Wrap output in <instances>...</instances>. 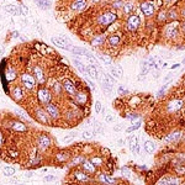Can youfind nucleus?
<instances>
[{
    "label": "nucleus",
    "mask_w": 185,
    "mask_h": 185,
    "mask_svg": "<svg viewBox=\"0 0 185 185\" xmlns=\"http://www.w3.org/2000/svg\"><path fill=\"white\" fill-rule=\"evenodd\" d=\"M181 105H183V101L181 100H175V101H172V102H169L168 105V110L170 112H173V111H177L181 107Z\"/></svg>",
    "instance_id": "6e6552de"
},
{
    "label": "nucleus",
    "mask_w": 185,
    "mask_h": 185,
    "mask_svg": "<svg viewBox=\"0 0 185 185\" xmlns=\"http://www.w3.org/2000/svg\"><path fill=\"white\" fill-rule=\"evenodd\" d=\"M74 64L76 65V68L79 69V70H80L81 73H86V67H85L84 64H83V63H81V62H79V60L78 59H74Z\"/></svg>",
    "instance_id": "393cba45"
},
{
    "label": "nucleus",
    "mask_w": 185,
    "mask_h": 185,
    "mask_svg": "<svg viewBox=\"0 0 185 185\" xmlns=\"http://www.w3.org/2000/svg\"><path fill=\"white\" fill-rule=\"evenodd\" d=\"M1 52H3V44L0 43V54H1Z\"/></svg>",
    "instance_id": "864d4df0"
},
{
    "label": "nucleus",
    "mask_w": 185,
    "mask_h": 185,
    "mask_svg": "<svg viewBox=\"0 0 185 185\" xmlns=\"http://www.w3.org/2000/svg\"><path fill=\"white\" fill-rule=\"evenodd\" d=\"M145 149L147 153H153L154 149H156V145H154L152 141H147L145 143Z\"/></svg>",
    "instance_id": "6ab92c4d"
},
{
    "label": "nucleus",
    "mask_w": 185,
    "mask_h": 185,
    "mask_svg": "<svg viewBox=\"0 0 185 185\" xmlns=\"http://www.w3.org/2000/svg\"><path fill=\"white\" fill-rule=\"evenodd\" d=\"M105 121H106V122H112V121H114V116H112V115H107V116L105 117Z\"/></svg>",
    "instance_id": "79ce46f5"
},
{
    "label": "nucleus",
    "mask_w": 185,
    "mask_h": 185,
    "mask_svg": "<svg viewBox=\"0 0 185 185\" xmlns=\"http://www.w3.org/2000/svg\"><path fill=\"white\" fill-rule=\"evenodd\" d=\"M15 174V169L11 168V167H5L4 168V175L5 177H11Z\"/></svg>",
    "instance_id": "c85d7f7f"
},
{
    "label": "nucleus",
    "mask_w": 185,
    "mask_h": 185,
    "mask_svg": "<svg viewBox=\"0 0 185 185\" xmlns=\"http://www.w3.org/2000/svg\"><path fill=\"white\" fill-rule=\"evenodd\" d=\"M33 73H35V75H36L37 80L40 81V83H43V81H44V75H43L42 69H41L40 67H35V68H33Z\"/></svg>",
    "instance_id": "4468645a"
},
{
    "label": "nucleus",
    "mask_w": 185,
    "mask_h": 185,
    "mask_svg": "<svg viewBox=\"0 0 185 185\" xmlns=\"http://www.w3.org/2000/svg\"><path fill=\"white\" fill-rule=\"evenodd\" d=\"M38 97H40V100L44 104H48L49 100H51V94H49L48 90H46V89H41L40 91H38Z\"/></svg>",
    "instance_id": "39448f33"
},
{
    "label": "nucleus",
    "mask_w": 185,
    "mask_h": 185,
    "mask_svg": "<svg viewBox=\"0 0 185 185\" xmlns=\"http://www.w3.org/2000/svg\"><path fill=\"white\" fill-rule=\"evenodd\" d=\"M85 57H86V59L90 62V63H92V64H96L97 65V60H96V58L92 56V54H90L89 52H86L85 53Z\"/></svg>",
    "instance_id": "c756f323"
},
{
    "label": "nucleus",
    "mask_w": 185,
    "mask_h": 185,
    "mask_svg": "<svg viewBox=\"0 0 185 185\" xmlns=\"http://www.w3.org/2000/svg\"><path fill=\"white\" fill-rule=\"evenodd\" d=\"M92 135H94V132H92V131H84V133H83V137H84V138H91Z\"/></svg>",
    "instance_id": "ea45409f"
},
{
    "label": "nucleus",
    "mask_w": 185,
    "mask_h": 185,
    "mask_svg": "<svg viewBox=\"0 0 185 185\" xmlns=\"http://www.w3.org/2000/svg\"><path fill=\"white\" fill-rule=\"evenodd\" d=\"M21 80L24 83L25 88L27 89H32L33 85H35V78L32 75H30V74H22L21 75Z\"/></svg>",
    "instance_id": "f03ea898"
},
{
    "label": "nucleus",
    "mask_w": 185,
    "mask_h": 185,
    "mask_svg": "<svg viewBox=\"0 0 185 185\" xmlns=\"http://www.w3.org/2000/svg\"><path fill=\"white\" fill-rule=\"evenodd\" d=\"M76 101H78V102H80V104L85 102V101H86V95H85V94H83V92L78 94V95H76Z\"/></svg>",
    "instance_id": "2f4dec72"
},
{
    "label": "nucleus",
    "mask_w": 185,
    "mask_h": 185,
    "mask_svg": "<svg viewBox=\"0 0 185 185\" xmlns=\"http://www.w3.org/2000/svg\"><path fill=\"white\" fill-rule=\"evenodd\" d=\"M53 90H54V91H57V92H59L60 91V88H59V84H54L53 85Z\"/></svg>",
    "instance_id": "a18cd8bd"
},
{
    "label": "nucleus",
    "mask_w": 185,
    "mask_h": 185,
    "mask_svg": "<svg viewBox=\"0 0 185 185\" xmlns=\"http://www.w3.org/2000/svg\"><path fill=\"white\" fill-rule=\"evenodd\" d=\"M83 167H84V169L88 172V173L95 172V165L92 164L90 161H83Z\"/></svg>",
    "instance_id": "dca6fc26"
},
{
    "label": "nucleus",
    "mask_w": 185,
    "mask_h": 185,
    "mask_svg": "<svg viewBox=\"0 0 185 185\" xmlns=\"http://www.w3.org/2000/svg\"><path fill=\"white\" fill-rule=\"evenodd\" d=\"M122 172H124V173H126V175H130V172H129V169H127V168H125V167H124V168H122Z\"/></svg>",
    "instance_id": "09e8293b"
},
{
    "label": "nucleus",
    "mask_w": 185,
    "mask_h": 185,
    "mask_svg": "<svg viewBox=\"0 0 185 185\" xmlns=\"http://www.w3.org/2000/svg\"><path fill=\"white\" fill-rule=\"evenodd\" d=\"M127 119H129V120H137V119H138V115H137V114H130V115H127Z\"/></svg>",
    "instance_id": "a19ab883"
},
{
    "label": "nucleus",
    "mask_w": 185,
    "mask_h": 185,
    "mask_svg": "<svg viewBox=\"0 0 185 185\" xmlns=\"http://www.w3.org/2000/svg\"><path fill=\"white\" fill-rule=\"evenodd\" d=\"M12 95H14V97H15L16 100H20L21 97H22V91H21V89L19 88V86H16V88L12 90Z\"/></svg>",
    "instance_id": "b1692460"
},
{
    "label": "nucleus",
    "mask_w": 185,
    "mask_h": 185,
    "mask_svg": "<svg viewBox=\"0 0 185 185\" xmlns=\"http://www.w3.org/2000/svg\"><path fill=\"white\" fill-rule=\"evenodd\" d=\"M36 116H37V119H38L41 122H43V124H47V122H48V117H47V115H46V111H44V110L37 109L36 110Z\"/></svg>",
    "instance_id": "9d476101"
},
{
    "label": "nucleus",
    "mask_w": 185,
    "mask_h": 185,
    "mask_svg": "<svg viewBox=\"0 0 185 185\" xmlns=\"http://www.w3.org/2000/svg\"><path fill=\"white\" fill-rule=\"evenodd\" d=\"M56 178L53 177V175H48V177H44V181H52V180H54Z\"/></svg>",
    "instance_id": "37998d69"
},
{
    "label": "nucleus",
    "mask_w": 185,
    "mask_h": 185,
    "mask_svg": "<svg viewBox=\"0 0 185 185\" xmlns=\"http://www.w3.org/2000/svg\"><path fill=\"white\" fill-rule=\"evenodd\" d=\"M180 137V132H174V133H170L167 138H165V142H173V141H177L178 138Z\"/></svg>",
    "instance_id": "4be33fe9"
},
{
    "label": "nucleus",
    "mask_w": 185,
    "mask_h": 185,
    "mask_svg": "<svg viewBox=\"0 0 185 185\" xmlns=\"http://www.w3.org/2000/svg\"><path fill=\"white\" fill-rule=\"evenodd\" d=\"M140 17L137 16V15H133V16H130L129 21H127V26H129V30L133 31V30H136L138 26H140Z\"/></svg>",
    "instance_id": "7ed1b4c3"
},
{
    "label": "nucleus",
    "mask_w": 185,
    "mask_h": 185,
    "mask_svg": "<svg viewBox=\"0 0 185 185\" xmlns=\"http://www.w3.org/2000/svg\"><path fill=\"white\" fill-rule=\"evenodd\" d=\"M35 3L37 4V6H40L43 10L51 8V1H48V0H35Z\"/></svg>",
    "instance_id": "2eb2a0df"
},
{
    "label": "nucleus",
    "mask_w": 185,
    "mask_h": 185,
    "mask_svg": "<svg viewBox=\"0 0 185 185\" xmlns=\"http://www.w3.org/2000/svg\"><path fill=\"white\" fill-rule=\"evenodd\" d=\"M165 16H167V14H165V12H161V15H159V20L165 19Z\"/></svg>",
    "instance_id": "de8ad7c7"
},
{
    "label": "nucleus",
    "mask_w": 185,
    "mask_h": 185,
    "mask_svg": "<svg viewBox=\"0 0 185 185\" xmlns=\"http://www.w3.org/2000/svg\"><path fill=\"white\" fill-rule=\"evenodd\" d=\"M115 20H116V15L112 14V12L102 14V15L99 17V22H100L101 25H110V24H112Z\"/></svg>",
    "instance_id": "f257e3e1"
},
{
    "label": "nucleus",
    "mask_w": 185,
    "mask_h": 185,
    "mask_svg": "<svg viewBox=\"0 0 185 185\" xmlns=\"http://www.w3.org/2000/svg\"><path fill=\"white\" fill-rule=\"evenodd\" d=\"M104 42H105V36H104V35H100V36H96L94 40L91 41V46L96 47V46H100V44H102Z\"/></svg>",
    "instance_id": "f3484780"
},
{
    "label": "nucleus",
    "mask_w": 185,
    "mask_h": 185,
    "mask_svg": "<svg viewBox=\"0 0 185 185\" xmlns=\"http://www.w3.org/2000/svg\"><path fill=\"white\" fill-rule=\"evenodd\" d=\"M12 129L16 130V131H25L26 130V126L24 124H21V122H14L12 124Z\"/></svg>",
    "instance_id": "bb28decb"
},
{
    "label": "nucleus",
    "mask_w": 185,
    "mask_h": 185,
    "mask_svg": "<svg viewBox=\"0 0 185 185\" xmlns=\"http://www.w3.org/2000/svg\"><path fill=\"white\" fill-rule=\"evenodd\" d=\"M102 90L106 92H111V90H112V86L109 84H106V83H102Z\"/></svg>",
    "instance_id": "c9c22d12"
},
{
    "label": "nucleus",
    "mask_w": 185,
    "mask_h": 185,
    "mask_svg": "<svg viewBox=\"0 0 185 185\" xmlns=\"http://www.w3.org/2000/svg\"><path fill=\"white\" fill-rule=\"evenodd\" d=\"M132 9H133V6H132V4H131V3L124 5V10H125V12H130Z\"/></svg>",
    "instance_id": "58836bf2"
},
{
    "label": "nucleus",
    "mask_w": 185,
    "mask_h": 185,
    "mask_svg": "<svg viewBox=\"0 0 185 185\" xmlns=\"http://www.w3.org/2000/svg\"><path fill=\"white\" fill-rule=\"evenodd\" d=\"M119 42H120V37L119 36H111L109 38V43H110V46H117L119 44Z\"/></svg>",
    "instance_id": "cd10ccee"
},
{
    "label": "nucleus",
    "mask_w": 185,
    "mask_h": 185,
    "mask_svg": "<svg viewBox=\"0 0 185 185\" xmlns=\"http://www.w3.org/2000/svg\"><path fill=\"white\" fill-rule=\"evenodd\" d=\"M38 143L42 148H47L49 145H51V141H49V137L46 136V135H42L40 137V140H38Z\"/></svg>",
    "instance_id": "9b49d317"
},
{
    "label": "nucleus",
    "mask_w": 185,
    "mask_h": 185,
    "mask_svg": "<svg viewBox=\"0 0 185 185\" xmlns=\"http://www.w3.org/2000/svg\"><path fill=\"white\" fill-rule=\"evenodd\" d=\"M67 158H68V154H67V153H59V154L57 156V159H58V161H60V162L65 161Z\"/></svg>",
    "instance_id": "f704fd0d"
},
{
    "label": "nucleus",
    "mask_w": 185,
    "mask_h": 185,
    "mask_svg": "<svg viewBox=\"0 0 185 185\" xmlns=\"http://www.w3.org/2000/svg\"><path fill=\"white\" fill-rule=\"evenodd\" d=\"M100 59L102 60V62H105L106 64H110V63H111V58H110V57H107L106 54H101Z\"/></svg>",
    "instance_id": "72a5a7b5"
},
{
    "label": "nucleus",
    "mask_w": 185,
    "mask_h": 185,
    "mask_svg": "<svg viewBox=\"0 0 185 185\" xmlns=\"http://www.w3.org/2000/svg\"><path fill=\"white\" fill-rule=\"evenodd\" d=\"M46 110H47V114H48L51 117H58V110H57L56 105L53 104H48L47 105V107H46Z\"/></svg>",
    "instance_id": "1a4fd4ad"
},
{
    "label": "nucleus",
    "mask_w": 185,
    "mask_h": 185,
    "mask_svg": "<svg viewBox=\"0 0 185 185\" xmlns=\"http://www.w3.org/2000/svg\"><path fill=\"white\" fill-rule=\"evenodd\" d=\"M94 1H99V0H94Z\"/></svg>",
    "instance_id": "4d7b16f0"
},
{
    "label": "nucleus",
    "mask_w": 185,
    "mask_h": 185,
    "mask_svg": "<svg viewBox=\"0 0 185 185\" xmlns=\"http://www.w3.org/2000/svg\"><path fill=\"white\" fill-rule=\"evenodd\" d=\"M100 180L102 181V183H105V184H114V183H115V179H114V178L106 177V175H104V174H101L100 175Z\"/></svg>",
    "instance_id": "5701e85b"
},
{
    "label": "nucleus",
    "mask_w": 185,
    "mask_h": 185,
    "mask_svg": "<svg viewBox=\"0 0 185 185\" xmlns=\"http://www.w3.org/2000/svg\"><path fill=\"white\" fill-rule=\"evenodd\" d=\"M1 142H3V136L0 135V146H1Z\"/></svg>",
    "instance_id": "6e6d98bb"
},
{
    "label": "nucleus",
    "mask_w": 185,
    "mask_h": 185,
    "mask_svg": "<svg viewBox=\"0 0 185 185\" xmlns=\"http://www.w3.org/2000/svg\"><path fill=\"white\" fill-rule=\"evenodd\" d=\"M15 78H16V72L12 70V69H10V70L6 73V79H8V80H14Z\"/></svg>",
    "instance_id": "7c9ffc66"
},
{
    "label": "nucleus",
    "mask_w": 185,
    "mask_h": 185,
    "mask_svg": "<svg viewBox=\"0 0 185 185\" xmlns=\"http://www.w3.org/2000/svg\"><path fill=\"white\" fill-rule=\"evenodd\" d=\"M20 8H21V12H22V14H27L28 12L27 8H25V6H20Z\"/></svg>",
    "instance_id": "49530a36"
},
{
    "label": "nucleus",
    "mask_w": 185,
    "mask_h": 185,
    "mask_svg": "<svg viewBox=\"0 0 185 185\" xmlns=\"http://www.w3.org/2000/svg\"><path fill=\"white\" fill-rule=\"evenodd\" d=\"M177 35H178L177 26H174V25H170V26L167 28V36H168V37H175Z\"/></svg>",
    "instance_id": "a211bd4d"
},
{
    "label": "nucleus",
    "mask_w": 185,
    "mask_h": 185,
    "mask_svg": "<svg viewBox=\"0 0 185 185\" xmlns=\"http://www.w3.org/2000/svg\"><path fill=\"white\" fill-rule=\"evenodd\" d=\"M125 91V89L122 88V86H120V88H119V92H124Z\"/></svg>",
    "instance_id": "603ef678"
},
{
    "label": "nucleus",
    "mask_w": 185,
    "mask_h": 185,
    "mask_svg": "<svg viewBox=\"0 0 185 185\" xmlns=\"http://www.w3.org/2000/svg\"><path fill=\"white\" fill-rule=\"evenodd\" d=\"M86 74H88L89 76L94 78V79H97V78H99V75H97V69L95 68L94 65H89V67H86Z\"/></svg>",
    "instance_id": "ddd939ff"
},
{
    "label": "nucleus",
    "mask_w": 185,
    "mask_h": 185,
    "mask_svg": "<svg viewBox=\"0 0 185 185\" xmlns=\"http://www.w3.org/2000/svg\"><path fill=\"white\" fill-rule=\"evenodd\" d=\"M180 67V64H174V65H172V69H175V68H179Z\"/></svg>",
    "instance_id": "3c124183"
},
{
    "label": "nucleus",
    "mask_w": 185,
    "mask_h": 185,
    "mask_svg": "<svg viewBox=\"0 0 185 185\" xmlns=\"http://www.w3.org/2000/svg\"><path fill=\"white\" fill-rule=\"evenodd\" d=\"M168 1H170V0H168Z\"/></svg>",
    "instance_id": "13d9d810"
},
{
    "label": "nucleus",
    "mask_w": 185,
    "mask_h": 185,
    "mask_svg": "<svg viewBox=\"0 0 185 185\" xmlns=\"http://www.w3.org/2000/svg\"><path fill=\"white\" fill-rule=\"evenodd\" d=\"M83 161H84V159H83V158H81V157L75 158V159H74V161L72 162V164H76V163H79V162H83Z\"/></svg>",
    "instance_id": "c03bdc74"
},
{
    "label": "nucleus",
    "mask_w": 185,
    "mask_h": 185,
    "mask_svg": "<svg viewBox=\"0 0 185 185\" xmlns=\"http://www.w3.org/2000/svg\"><path fill=\"white\" fill-rule=\"evenodd\" d=\"M63 88L65 89V91H68L69 94H72V95H75V86L73 85V83L69 79H65L63 81Z\"/></svg>",
    "instance_id": "423d86ee"
},
{
    "label": "nucleus",
    "mask_w": 185,
    "mask_h": 185,
    "mask_svg": "<svg viewBox=\"0 0 185 185\" xmlns=\"http://www.w3.org/2000/svg\"><path fill=\"white\" fill-rule=\"evenodd\" d=\"M85 6H86V1L85 0H75L72 4V9H74V10H81Z\"/></svg>",
    "instance_id": "f8f14e48"
},
{
    "label": "nucleus",
    "mask_w": 185,
    "mask_h": 185,
    "mask_svg": "<svg viewBox=\"0 0 185 185\" xmlns=\"http://www.w3.org/2000/svg\"><path fill=\"white\" fill-rule=\"evenodd\" d=\"M121 130V127H119V126H117V127H115V131H120Z\"/></svg>",
    "instance_id": "5fc2aeb1"
},
{
    "label": "nucleus",
    "mask_w": 185,
    "mask_h": 185,
    "mask_svg": "<svg viewBox=\"0 0 185 185\" xmlns=\"http://www.w3.org/2000/svg\"><path fill=\"white\" fill-rule=\"evenodd\" d=\"M90 162H91L94 165H100L101 163H102V159H101V158H97V157H96V158H92Z\"/></svg>",
    "instance_id": "4c0bfd02"
},
{
    "label": "nucleus",
    "mask_w": 185,
    "mask_h": 185,
    "mask_svg": "<svg viewBox=\"0 0 185 185\" xmlns=\"http://www.w3.org/2000/svg\"><path fill=\"white\" fill-rule=\"evenodd\" d=\"M101 109H102V105H101L100 101H96L95 102V111H96V114H100L101 112Z\"/></svg>",
    "instance_id": "e433bc0d"
},
{
    "label": "nucleus",
    "mask_w": 185,
    "mask_h": 185,
    "mask_svg": "<svg viewBox=\"0 0 185 185\" xmlns=\"http://www.w3.org/2000/svg\"><path fill=\"white\" fill-rule=\"evenodd\" d=\"M104 83H106V84H109L112 86V85L115 84V78H114L111 74H104Z\"/></svg>",
    "instance_id": "aec40b11"
},
{
    "label": "nucleus",
    "mask_w": 185,
    "mask_h": 185,
    "mask_svg": "<svg viewBox=\"0 0 185 185\" xmlns=\"http://www.w3.org/2000/svg\"><path fill=\"white\" fill-rule=\"evenodd\" d=\"M140 126H141V121H138V122H136L133 126H131V127H129V129L126 130L127 132H132V131H135V130L137 129H140Z\"/></svg>",
    "instance_id": "473e14b6"
},
{
    "label": "nucleus",
    "mask_w": 185,
    "mask_h": 185,
    "mask_svg": "<svg viewBox=\"0 0 185 185\" xmlns=\"http://www.w3.org/2000/svg\"><path fill=\"white\" fill-rule=\"evenodd\" d=\"M121 5H122V3H121V1H117V3H115V4H114V6H115V8H120Z\"/></svg>",
    "instance_id": "8fccbe9b"
},
{
    "label": "nucleus",
    "mask_w": 185,
    "mask_h": 185,
    "mask_svg": "<svg viewBox=\"0 0 185 185\" xmlns=\"http://www.w3.org/2000/svg\"><path fill=\"white\" fill-rule=\"evenodd\" d=\"M110 72H111V75H112L114 78H116V79H120V78H122V74H124V72H122V68H121L120 65H117V67H111Z\"/></svg>",
    "instance_id": "0eeeda50"
},
{
    "label": "nucleus",
    "mask_w": 185,
    "mask_h": 185,
    "mask_svg": "<svg viewBox=\"0 0 185 185\" xmlns=\"http://www.w3.org/2000/svg\"><path fill=\"white\" fill-rule=\"evenodd\" d=\"M75 178L78 179V180H80V181H86L89 180V177L86 175V174L84 173H81V172H76L75 173Z\"/></svg>",
    "instance_id": "a878e982"
},
{
    "label": "nucleus",
    "mask_w": 185,
    "mask_h": 185,
    "mask_svg": "<svg viewBox=\"0 0 185 185\" xmlns=\"http://www.w3.org/2000/svg\"><path fill=\"white\" fill-rule=\"evenodd\" d=\"M141 10L143 11L146 16H152L153 12H154V6L151 3H143L141 5Z\"/></svg>",
    "instance_id": "20e7f679"
},
{
    "label": "nucleus",
    "mask_w": 185,
    "mask_h": 185,
    "mask_svg": "<svg viewBox=\"0 0 185 185\" xmlns=\"http://www.w3.org/2000/svg\"><path fill=\"white\" fill-rule=\"evenodd\" d=\"M5 11L8 12H11V14H20V10H19V8H16L15 5H6L5 6Z\"/></svg>",
    "instance_id": "412c9836"
}]
</instances>
